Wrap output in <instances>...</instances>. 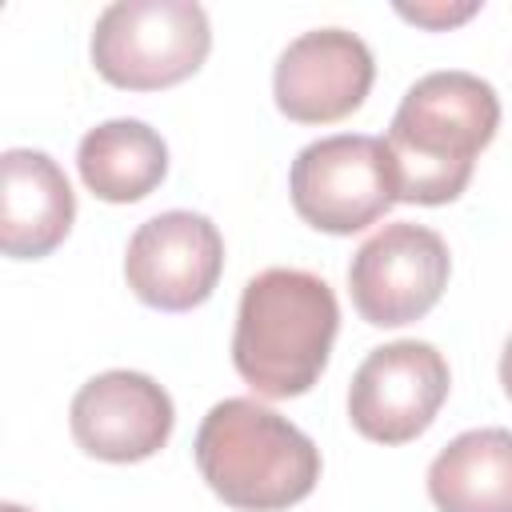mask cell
I'll list each match as a JSON object with an SVG mask.
<instances>
[{
    "instance_id": "obj_11",
    "label": "cell",
    "mask_w": 512,
    "mask_h": 512,
    "mask_svg": "<svg viewBox=\"0 0 512 512\" xmlns=\"http://www.w3.org/2000/svg\"><path fill=\"white\" fill-rule=\"evenodd\" d=\"M0 248L12 260H40L64 244L76 220V192L64 168L36 148L0 156Z\"/></svg>"
},
{
    "instance_id": "obj_16",
    "label": "cell",
    "mask_w": 512,
    "mask_h": 512,
    "mask_svg": "<svg viewBox=\"0 0 512 512\" xmlns=\"http://www.w3.org/2000/svg\"><path fill=\"white\" fill-rule=\"evenodd\" d=\"M0 512H28V508H20V504H0Z\"/></svg>"
},
{
    "instance_id": "obj_10",
    "label": "cell",
    "mask_w": 512,
    "mask_h": 512,
    "mask_svg": "<svg viewBox=\"0 0 512 512\" xmlns=\"http://www.w3.org/2000/svg\"><path fill=\"white\" fill-rule=\"evenodd\" d=\"M376 60L356 32L312 28L300 32L276 60L272 96L296 124H332L352 116L372 92Z\"/></svg>"
},
{
    "instance_id": "obj_2",
    "label": "cell",
    "mask_w": 512,
    "mask_h": 512,
    "mask_svg": "<svg viewBox=\"0 0 512 512\" xmlns=\"http://www.w3.org/2000/svg\"><path fill=\"white\" fill-rule=\"evenodd\" d=\"M340 304L328 280L304 268H264L240 292L232 364L268 400L304 396L328 368Z\"/></svg>"
},
{
    "instance_id": "obj_12",
    "label": "cell",
    "mask_w": 512,
    "mask_h": 512,
    "mask_svg": "<svg viewBox=\"0 0 512 512\" xmlns=\"http://www.w3.org/2000/svg\"><path fill=\"white\" fill-rule=\"evenodd\" d=\"M428 496L440 512H512V432L472 428L428 464Z\"/></svg>"
},
{
    "instance_id": "obj_5",
    "label": "cell",
    "mask_w": 512,
    "mask_h": 512,
    "mask_svg": "<svg viewBox=\"0 0 512 512\" xmlns=\"http://www.w3.org/2000/svg\"><path fill=\"white\" fill-rule=\"evenodd\" d=\"M288 192L296 216L328 236H352L376 224L400 200L388 144L364 132L304 144L292 160Z\"/></svg>"
},
{
    "instance_id": "obj_9",
    "label": "cell",
    "mask_w": 512,
    "mask_h": 512,
    "mask_svg": "<svg viewBox=\"0 0 512 512\" xmlns=\"http://www.w3.org/2000/svg\"><path fill=\"white\" fill-rule=\"evenodd\" d=\"M72 440L108 464H136L156 456L176 424L172 396L144 372L112 368L80 384L68 408Z\"/></svg>"
},
{
    "instance_id": "obj_13",
    "label": "cell",
    "mask_w": 512,
    "mask_h": 512,
    "mask_svg": "<svg viewBox=\"0 0 512 512\" xmlns=\"http://www.w3.org/2000/svg\"><path fill=\"white\" fill-rule=\"evenodd\" d=\"M80 180L108 204H136L168 176V144L144 120H104L76 148Z\"/></svg>"
},
{
    "instance_id": "obj_6",
    "label": "cell",
    "mask_w": 512,
    "mask_h": 512,
    "mask_svg": "<svg viewBox=\"0 0 512 512\" xmlns=\"http://www.w3.org/2000/svg\"><path fill=\"white\" fill-rule=\"evenodd\" d=\"M452 256L440 232L396 220L372 232L352 264H348V292L372 328H400L436 308L448 288Z\"/></svg>"
},
{
    "instance_id": "obj_8",
    "label": "cell",
    "mask_w": 512,
    "mask_h": 512,
    "mask_svg": "<svg viewBox=\"0 0 512 512\" xmlns=\"http://www.w3.org/2000/svg\"><path fill=\"white\" fill-rule=\"evenodd\" d=\"M224 272L220 228L188 208L160 212L144 220L124 252V280L132 296L160 312L200 308Z\"/></svg>"
},
{
    "instance_id": "obj_1",
    "label": "cell",
    "mask_w": 512,
    "mask_h": 512,
    "mask_svg": "<svg viewBox=\"0 0 512 512\" xmlns=\"http://www.w3.org/2000/svg\"><path fill=\"white\" fill-rule=\"evenodd\" d=\"M500 128V96L476 72L444 68L420 76L392 124L388 152L396 168V196L408 204H452L476 168V156Z\"/></svg>"
},
{
    "instance_id": "obj_3",
    "label": "cell",
    "mask_w": 512,
    "mask_h": 512,
    "mask_svg": "<svg viewBox=\"0 0 512 512\" xmlns=\"http://www.w3.org/2000/svg\"><path fill=\"white\" fill-rule=\"evenodd\" d=\"M204 484L236 512H284L312 496L320 448L280 412L228 396L208 408L192 440Z\"/></svg>"
},
{
    "instance_id": "obj_4",
    "label": "cell",
    "mask_w": 512,
    "mask_h": 512,
    "mask_svg": "<svg viewBox=\"0 0 512 512\" xmlns=\"http://www.w3.org/2000/svg\"><path fill=\"white\" fill-rule=\"evenodd\" d=\"M212 24L196 0H116L96 16L92 68L128 92H160L208 60Z\"/></svg>"
},
{
    "instance_id": "obj_15",
    "label": "cell",
    "mask_w": 512,
    "mask_h": 512,
    "mask_svg": "<svg viewBox=\"0 0 512 512\" xmlns=\"http://www.w3.org/2000/svg\"><path fill=\"white\" fill-rule=\"evenodd\" d=\"M500 384H504V392H508V400H512V336H508V344H504V352H500Z\"/></svg>"
},
{
    "instance_id": "obj_7",
    "label": "cell",
    "mask_w": 512,
    "mask_h": 512,
    "mask_svg": "<svg viewBox=\"0 0 512 512\" xmlns=\"http://www.w3.org/2000/svg\"><path fill=\"white\" fill-rule=\"evenodd\" d=\"M448 360L428 340H392L364 356L348 388V420L376 444H408L448 400Z\"/></svg>"
},
{
    "instance_id": "obj_14",
    "label": "cell",
    "mask_w": 512,
    "mask_h": 512,
    "mask_svg": "<svg viewBox=\"0 0 512 512\" xmlns=\"http://www.w3.org/2000/svg\"><path fill=\"white\" fill-rule=\"evenodd\" d=\"M396 12L404 16V20H412V24H420V28H432V32H444V28H452V24H464L468 16H476L480 12V4L472 0V4H396Z\"/></svg>"
}]
</instances>
